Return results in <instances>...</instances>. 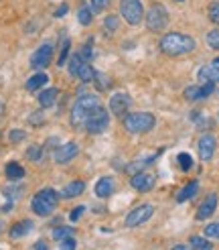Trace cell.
Returning a JSON list of instances; mask_svg holds the SVG:
<instances>
[{
  "label": "cell",
  "instance_id": "6da1fadb",
  "mask_svg": "<svg viewBox=\"0 0 219 250\" xmlns=\"http://www.w3.org/2000/svg\"><path fill=\"white\" fill-rule=\"evenodd\" d=\"M195 49V39L189 35H181V33H168L161 39V51L164 55H185L191 53Z\"/></svg>",
  "mask_w": 219,
  "mask_h": 250
},
{
  "label": "cell",
  "instance_id": "7a4b0ae2",
  "mask_svg": "<svg viewBox=\"0 0 219 250\" xmlns=\"http://www.w3.org/2000/svg\"><path fill=\"white\" fill-rule=\"evenodd\" d=\"M100 104H102V102H100V98H97V96H91V94L81 96L77 102H75V106L71 108V124H73L75 128L83 126L85 120H88V116L91 114V110L97 108Z\"/></svg>",
  "mask_w": 219,
  "mask_h": 250
},
{
  "label": "cell",
  "instance_id": "3957f363",
  "mask_svg": "<svg viewBox=\"0 0 219 250\" xmlns=\"http://www.w3.org/2000/svg\"><path fill=\"white\" fill-rule=\"evenodd\" d=\"M57 202H59V195L55 189H51V187H47V189L39 191L35 197H33V202H31V208L36 216H49V214H53L55 208H57Z\"/></svg>",
  "mask_w": 219,
  "mask_h": 250
},
{
  "label": "cell",
  "instance_id": "277c9868",
  "mask_svg": "<svg viewBox=\"0 0 219 250\" xmlns=\"http://www.w3.org/2000/svg\"><path fill=\"white\" fill-rule=\"evenodd\" d=\"M154 116L148 114V112H134V114H128L124 118V128L132 134H142V132H148L154 126Z\"/></svg>",
  "mask_w": 219,
  "mask_h": 250
},
{
  "label": "cell",
  "instance_id": "5b68a950",
  "mask_svg": "<svg viewBox=\"0 0 219 250\" xmlns=\"http://www.w3.org/2000/svg\"><path fill=\"white\" fill-rule=\"evenodd\" d=\"M108 124H110V116H108V110L100 104L97 108L91 110V114L88 116V120H85V130L91 132V134H100L108 128Z\"/></svg>",
  "mask_w": 219,
  "mask_h": 250
},
{
  "label": "cell",
  "instance_id": "8992f818",
  "mask_svg": "<svg viewBox=\"0 0 219 250\" xmlns=\"http://www.w3.org/2000/svg\"><path fill=\"white\" fill-rule=\"evenodd\" d=\"M146 24H148L150 31H163L168 24V10L163 4H154L148 15H146Z\"/></svg>",
  "mask_w": 219,
  "mask_h": 250
},
{
  "label": "cell",
  "instance_id": "52a82bcc",
  "mask_svg": "<svg viewBox=\"0 0 219 250\" xmlns=\"http://www.w3.org/2000/svg\"><path fill=\"white\" fill-rule=\"evenodd\" d=\"M120 10H122V17H124L130 24H140V21H142V4H140V0H122Z\"/></svg>",
  "mask_w": 219,
  "mask_h": 250
},
{
  "label": "cell",
  "instance_id": "ba28073f",
  "mask_svg": "<svg viewBox=\"0 0 219 250\" xmlns=\"http://www.w3.org/2000/svg\"><path fill=\"white\" fill-rule=\"evenodd\" d=\"M152 214H154V208H152L150 204H144V206H140V208H136V209L130 211L128 218H126V226L136 228V226H140V224L148 222Z\"/></svg>",
  "mask_w": 219,
  "mask_h": 250
},
{
  "label": "cell",
  "instance_id": "9c48e42d",
  "mask_svg": "<svg viewBox=\"0 0 219 250\" xmlns=\"http://www.w3.org/2000/svg\"><path fill=\"white\" fill-rule=\"evenodd\" d=\"M51 59H53V45H51V43H43V45L33 53L31 65H33V67H47L49 63H51Z\"/></svg>",
  "mask_w": 219,
  "mask_h": 250
},
{
  "label": "cell",
  "instance_id": "30bf717a",
  "mask_svg": "<svg viewBox=\"0 0 219 250\" xmlns=\"http://www.w3.org/2000/svg\"><path fill=\"white\" fill-rule=\"evenodd\" d=\"M77 153H79V146L75 143H65L55 151V161L59 165H65L73 157H77Z\"/></svg>",
  "mask_w": 219,
  "mask_h": 250
},
{
  "label": "cell",
  "instance_id": "8fae6325",
  "mask_svg": "<svg viewBox=\"0 0 219 250\" xmlns=\"http://www.w3.org/2000/svg\"><path fill=\"white\" fill-rule=\"evenodd\" d=\"M110 108H112V112L116 116H124L126 110L130 108V96L128 94H114L112 100H110Z\"/></svg>",
  "mask_w": 219,
  "mask_h": 250
},
{
  "label": "cell",
  "instance_id": "7c38bea8",
  "mask_svg": "<svg viewBox=\"0 0 219 250\" xmlns=\"http://www.w3.org/2000/svg\"><path fill=\"white\" fill-rule=\"evenodd\" d=\"M215 136L213 134H203L201 141H199V157L203 161H209L215 153Z\"/></svg>",
  "mask_w": 219,
  "mask_h": 250
},
{
  "label": "cell",
  "instance_id": "4fadbf2b",
  "mask_svg": "<svg viewBox=\"0 0 219 250\" xmlns=\"http://www.w3.org/2000/svg\"><path fill=\"white\" fill-rule=\"evenodd\" d=\"M130 183H132L134 189H138V191H150L152 187H154V177H152V175H148V173L138 171V173L132 177Z\"/></svg>",
  "mask_w": 219,
  "mask_h": 250
},
{
  "label": "cell",
  "instance_id": "5bb4252c",
  "mask_svg": "<svg viewBox=\"0 0 219 250\" xmlns=\"http://www.w3.org/2000/svg\"><path fill=\"white\" fill-rule=\"evenodd\" d=\"M215 208H217V195L211 193V195L199 206V209H197V220H207V218H209L213 211H215Z\"/></svg>",
  "mask_w": 219,
  "mask_h": 250
},
{
  "label": "cell",
  "instance_id": "9a60e30c",
  "mask_svg": "<svg viewBox=\"0 0 219 250\" xmlns=\"http://www.w3.org/2000/svg\"><path fill=\"white\" fill-rule=\"evenodd\" d=\"M114 193V179L112 177H102L95 183V195L97 197H110Z\"/></svg>",
  "mask_w": 219,
  "mask_h": 250
},
{
  "label": "cell",
  "instance_id": "2e32d148",
  "mask_svg": "<svg viewBox=\"0 0 219 250\" xmlns=\"http://www.w3.org/2000/svg\"><path fill=\"white\" fill-rule=\"evenodd\" d=\"M199 80L203 83H215V82H219V67L217 65H205V67H201Z\"/></svg>",
  "mask_w": 219,
  "mask_h": 250
},
{
  "label": "cell",
  "instance_id": "e0dca14e",
  "mask_svg": "<svg viewBox=\"0 0 219 250\" xmlns=\"http://www.w3.org/2000/svg\"><path fill=\"white\" fill-rule=\"evenodd\" d=\"M31 230H33V222L31 220H22V222L15 224V226L10 228V238L18 240V238H22V236H27Z\"/></svg>",
  "mask_w": 219,
  "mask_h": 250
},
{
  "label": "cell",
  "instance_id": "ac0fdd59",
  "mask_svg": "<svg viewBox=\"0 0 219 250\" xmlns=\"http://www.w3.org/2000/svg\"><path fill=\"white\" fill-rule=\"evenodd\" d=\"M55 100H57V90L55 87H47V90H43L39 94V104L43 108H51L55 104Z\"/></svg>",
  "mask_w": 219,
  "mask_h": 250
},
{
  "label": "cell",
  "instance_id": "d6986e66",
  "mask_svg": "<svg viewBox=\"0 0 219 250\" xmlns=\"http://www.w3.org/2000/svg\"><path fill=\"white\" fill-rule=\"evenodd\" d=\"M83 189H85V183L83 181H73V183H69L65 189H63V197H77V195H81L83 193Z\"/></svg>",
  "mask_w": 219,
  "mask_h": 250
},
{
  "label": "cell",
  "instance_id": "ffe728a7",
  "mask_svg": "<svg viewBox=\"0 0 219 250\" xmlns=\"http://www.w3.org/2000/svg\"><path fill=\"white\" fill-rule=\"evenodd\" d=\"M197 189H199V183L197 181H191L189 185L182 187V191H179L177 202H187V199H191L195 193H197Z\"/></svg>",
  "mask_w": 219,
  "mask_h": 250
},
{
  "label": "cell",
  "instance_id": "44dd1931",
  "mask_svg": "<svg viewBox=\"0 0 219 250\" xmlns=\"http://www.w3.org/2000/svg\"><path fill=\"white\" fill-rule=\"evenodd\" d=\"M53 238H55L57 242H63V240H67V238H75V230L67 228V226L55 228V230H53Z\"/></svg>",
  "mask_w": 219,
  "mask_h": 250
},
{
  "label": "cell",
  "instance_id": "7402d4cb",
  "mask_svg": "<svg viewBox=\"0 0 219 250\" xmlns=\"http://www.w3.org/2000/svg\"><path fill=\"white\" fill-rule=\"evenodd\" d=\"M47 76H45V73H36V76H33L29 82H27V90L29 92H36V90H39V87H43L45 83H47Z\"/></svg>",
  "mask_w": 219,
  "mask_h": 250
},
{
  "label": "cell",
  "instance_id": "603a6c76",
  "mask_svg": "<svg viewBox=\"0 0 219 250\" xmlns=\"http://www.w3.org/2000/svg\"><path fill=\"white\" fill-rule=\"evenodd\" d=\"M6 177L8 179H22L24 177V169L18 163H8L6 165Z\"/></svg>",
  "mask_w": 219,
  "mask_h": 250
},
{
  "label": "cell",
  "instance_id": "cb8c5ba5",
  "mask_svg": "<svg viewBox=\"0 0 219 250\" xmlns=\"http://www.w3.org/2000/svg\"><path fill=\"white\" fill-rule=\"evenodd\" d=\"M93 76H95V71H93V69H91V67L83 61L81 67H79V71H77V78H79L81 82H91V80H93Z\"/></svg>",
  "mask_w": 219,
  "mask_h": 250
},
{
  "label": "cell",
  "instance_id": "d4e9b609",
  "mask_svg": "<svg viewBox=\"0 0 219 250\" xmlns=\"http://www.w3.org/2000/svg\"><path fill=\"white\" fill-rule=\"evenodd\" d=\"M81 63H83L81 55H71V61H69V73H71L73 78H77V71H79Z\"/></svg>",
  "mask_w": 219,
  "mask_h": 250
},
{
  "label": "cell",
  "instance_id": "484cf974",
  "mask_svg": "<svg viewBox=\"0 0 219 250\" xmlns=\"http://www.w3.org/2000/svg\"><path fill=\"white\" fill-rule=\"evenodd\" d=\"M191 246L193 248H199V250H207V248H211V242L201 238V236H193V238H191Z\"/></svg>",
  "mask_w": 219,
  "mask_h": 250
},
{
  "label": "cell",
  "instance_id": "4316f807",
  "mask_svg": "<svg viewBox=\"0 0 219 250\" xmlns=\"http://www.w3.org/2000/svg\"><path fill=\"white\" fill-rule=\"evenodd\" d=\"M179 165H181L182 171H189V169L193 167V159H191V155H189V153H181V155H179Z\"/></svg>",
  "mask_w": 219,
  "mask_h": 250
},
{
  "label": "cell",
  "instance_id": "83f0119b",
  "mask_svg": "<svg viewBox=\"0 0 219 250\" xmlns=\"http://www.w3.org/2000/svg\"><path fill=\"white\" fill-rule=\"evenodd\" d=\"M77 17H79V22L81 24H90L91 22V10H90V6H81Z\"/></svg>",
  "mask_w": 219,
  "mask_h": 250
},
{
  "label": "cell",
  "instance_id": "f1b7e54d",
  "mask_svg": "<svg viewBox=\"0 0 219 250\" xmlns=\"http://www.w3.org/2000/svg\"><path fill=\"white\" fill-rule=\"evenodd\" d=\"M207 43H209L211 49H217L219 51V29H215V31H211L209 35H207Z\"/></svg>",
  "mask_w": 219,
  "mask_h": 250
},
{
  "label": "cell",
  "instance_id": "f546056e",
  "mask_svg": "<svg viewBox=\"0 0 219 250\" xmlns=\"http://www.w3.org/2000/svg\"><path fill=\"white\" fill-rule=\"evenodd\" d=\"M41 155H43V148H41V146H36V145L29 146V151H27V157H29L31 161H41Z\"/></svg>",
  "mask_w": 219,
  "mask_h": 250
},
{
  "label": "cell",
  "instance_id": "4dcf8cb0",
  "mask_svg": "<svg viewBox=\"0 0 219 250\" xmlns=\"http://www.w3.org/2000/svg\"><path fill=\"white\" fill-rule=\"evenodd\" d=\"M185 96H187V100H199V98H201V87H197V85L187 87Z\"/></svg>",
  "mask_w": 219,
  "mask_h": 250
},
{
  "label": "cell",
  "instance_id": "1f68e13d",
  "mask_svg": "<svg viewBox=\"0 0 219 250\" xmlns=\"http://www.w3.org/2000/svg\"><path fill=\"white\" fill-rule=\"evenodd\" d=\"M148 163H152V159H146V161H136V163H132V165H128V171L130 173H138V169L142 171Z\"/></svg>",
  "mask_w": 219,
  "mask_h": 250
},
{
  "label": "cell",
  "instance_id": "d6a6232c",
  "mask_svg": "<svg viewBox=\"0 0 219 250\" xmlns=\"http://www.w3.org/2000/svg\"><path fill=\"white\" fill-rule=\"evenodd\" d=\"M104 27H106V33H114L118 29V19L116 17H108L104 21Z\"/></svg>",
  "mask_w": 219,
  "mask_h": 250
},
{
  "label": "cell",
  "instance_id": "836d02e7",
  "mask_svg": "<svg viewBox=\"0 0 219 250\" xmlns=\"http://www.w3.org/2000/svg\"><path fill=\"white\" fill-rule=\"evenodd\" d=\"M8 139H10L12 143H20V141L27 139V132H24V130H10Z\"/></svg>",
  "mask_w": 219,
  "mask_h": 250
},
{
  "label": "cell",
  "instance_id": "e575fe53",
  "mask_svg": "<svg viewBox=\"0 0 219 250\" xmlns=\"http://www.w3.org/2000/svg\"><path fill=\"white\" fill-rule=\"evenodd\" d=\"M205 236H209V238H219V224H209V226L205 228Z\"/></svg>",
  "mask_w": 219,
  "mask_h": 250
},
{
  "label": "cell",
  "instance_id": "d590c367",
  "mask_svg": "<svg viewBox=\"0 0 219 250\" xmlns=\"http://www.w3.org/2000/svg\"><path fill=\"white\" fill-rule=\"evenodd\" d=\"M209 19H211L215 24H219V2L211 4V8H209Z\"/></svg>",
  "mask_w": 219,
  "mask_h": 250
},
{
  "label": "cell",
  "instance_id": "8d00e7d4",
  "mask_svg": "<svg viewBox=\"0 0 219 250\" xmlns=\"http://www.w3.org/2000/svg\"><path fill=\"white\" fill-rule=\"evenodd\" d=\"M69 41H63V51H61V55H59V65H63L65 61H67V53H69Z\"/></svg>",
  "mask_w": 219,
  "mask_h": 250
},
{
  "label": "cell",
  "instance_id": "74e56055",
  "mask_svg": "<svg viewBox=\"0 0 219 250\" xmlns=\"http://www.w3.org/2000/svg\"><path fill=\"white\" fill-rule=\"evenodd\" d=\"M91 4H93L95 10H104L110 4V0H91Z\"/></svg>",
  "mask_w": 219,
  "mask_h": 250
},
{
  "label": "cell",
  "instance_id": "f35d334b",
  "mask_svg": "<svg viewBox=\"0 0 219 250\" xmlns=\"http://www.w3.org/2000/svg\"><path fill=\"white\" fill-rule=\"evenodd\" d=\"M79 55H81L83 61H88V59L91 57V45H85V47L81 49V53H79Z\"/></svg>",
  "mask_w": 219,
  "mask_h": 250
},
{
  "label": "cell",
  "instance_id": "ab89813d",
  "mask_svg": "<svg viewBox=\"0 0 219 250\" xmlns=\"http://www.w3.org/2000/svg\"><path fill=\"white\" fill-rule=\"evenodd\" d=\"M213 92V83H205V85H201V98H207Z\"/></svg>",
  "mask_w": 219,
  "mask_h": 250
},
{
  "label": "cell",
  "instance_id": "60d3db41",
  "mask_svg": "<svg viewBox=\"0 0 219 250\" xmlns=\"http://www.w3.org/2000/svg\"><path fill=\"white\" fill-rule=\"evenodd\" d=\"M67 10H69L67 4H61V6L55 10V17H57V19H59V17H65V15H67Z\"/></svg>",
  "mask_w": 219,
  "mask_h": 250
},
{
  "label": "cell",
  "instance_id": "b9f144b4",
  "mask_svg": "<svg viewBox=\"0 0 219 250\" xmlns=\"http://www.w3.org/2000/svg\"><path fill=\"white\" fill-rule=\"evenodd\" d=\"M83 211H85V208H83V206H79L77 209H73V211H71V220L75 222V220H77V218H79V216L83 214Z\"/></svg>",
  "mask_w": 219,
  "mask_h": 250
},
{
  "label": "cell",
  "instance_id": "7bdbcfd3",
  "mask_svg": "<svg viewBox=\"0 0 219 250\" xmlns=\"http://www.w3.org/2000/svg\"><path fill=\"white\" fill-rule=\"evenodd\" d=\"M63 248H75V238H67V240H63V242H59Z\"/></svg>",
  "mask_w": 219,
  "mask_h": 250
},
{
  "label": "cell",
  "instance_id": "ee69618b",
  "mask_svg": "<svg viewBox=\"0 0 219 250\" xmlns=\"http://www.w3.org/2000/svg\"><path fill=\"white\" fill-rule=\"evenodd\" d=\"M35 248H39V250L43 248V250H45V248H47V244H45V242H36V244H35Z\"/></svg>",
  "mask_w": 219,
  "mask_h": 250
},
{
  "label": "cell",
  "instance_id": "f6af8a7d",
  "mask_svg": "<svg viewBox=\"0 0 219 250\" xmlns=\"http://www.w3.org/2000/svg\"><path fill=\"white\" fill-rule=\"evenodd\" d=\"M2 114H4V104L0 102V116H2Z\"/></svg>",
  "mask_w": 219,
  "mask_h": 250
},
{
  "label": "cell",
  "instance_id": "bcb514c9",
  "mask_svg": "<svg viewBox=\"0 0 219 250\" xmlns=\"http://www.w3.org/2000/svg\"><path fill=\"white\" fill-rule=\"evenodd\" d=\"M215 63H217V65H219V57H217V59H215Z\"/></svg>",
  "mask_w": 219,
  "mask_h": 250
}]
</instances>
